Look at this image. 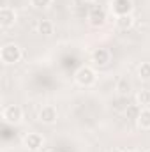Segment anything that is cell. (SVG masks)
I'll return each instance as SVG.
<instances>
[{
  "instance_id": "obj_1",
  "label": "cell",
  "mask_w": 150,
  "mask_h": 152,
  "mask_svg": "<svg viewBox=\"0 0 150 152\" xmlns=\"http://www.w3.org/2000/svg\"><path fill=\"white\" fill-rule=\"evenodd\" d=\"M21 55H23L21 48L14 42H9V44L2 46V50H0V58L4 64H16L21 60Z\"/></svg>"
},
{
  "instance_id": "obj_2",
  "label": "cell",
  "mask_w": 150,
  "mask_h": 152,
  "mask_svg": "<svg viewBox=\"0 0 150 152\" xmlns=\"http://www.w3.org/2000/svg\"><path fill=\"white\" fill-rule=\"evenodd\" d=\"M74 78L81 87H90V85L95 83V71H94L92 67H88V66H81V67L76 71Z\"/></svg>"
},
{
  "instance_id": "obj_3",
  "label": "cell",
  "mask_w": 150,
  "mask_h": 152,
  "mask_svg": "<svg viewBox=\"0 0 150 152\" xmlns=\"http://www.w3.org/2000/svg\"><path fill=\"white\" fill-rule=\"evenodd\" d=\"M2 118L9 124H20L23 118V110L18 104H9L2 110Z\"/></svg>"
},
{
  "instance_id": "obj_4",
  "label": "cell",
  "mask_w": 150,
  "mask_h": 152,
  "mask_svg": "<svg viewBox=\"0 0 150 152\" xmlns=\"http://www.w3.org/2000/svg\"><path fill=\"white\" fill-rule=\"evenodd\" d=\"M88 23L92 27H103L106 23V11L99 5H94L88 12Z\"/></svg>"
},
{
  "instance_id": "obj_5",
  "label": "cell",
  "mask_w": 150,
  "mask_h": 152,
  "mask_svg": "<svg viewBox=\"0 0 150 152\" xmlns=\"http://www.w3.org/2000/svg\"><path fill=\"white\" fill-rule=\"evenodd\" d=\"M57 118H58V112H57V108H55L53 104H46V106L41 108V112H39V120H41L42 124H55Z\"/></svg>"
},
{
  "instance_id": "obj_6",
  "label": "cell",
  "mask_w": 150,
  "mask_h": 152,
  "mask_svg": "<svg viewBox=\"0 0 150 152\" xmlns=\"http://www.w3.org/2000/svg\"><path fill=\"white\" fill-rule=\"evenodd\" d=\"M111 11H113L115 16L131 14V11H133V2H131V0H113L111 2Z\"/></svg>"
},
{
  "instance_id": "obj_7",
  "label": "cell",
  "mask_w": 150,
  "mask_h": 152,
  "mask_svg": "<svg viewBox=\"0 0 150 152\" xmlns=\"http://www.w3.org/2000/svg\"><path fill=\"white\" fill-rule=\"evenodd\" d=\"M110 58H111V53H110V50H106V48H97V50L92 53V62H94L97 67L108 66Z\"/></svg>"
},
{
  "instance_id": "obj_8",
  "label": "cell",
  "mask_w": 150,
  "mask_h": 152,
  "mask_svg": "<svg viewBox=\"0 0 150 152\" xmlns=\"http://www.w3.org/2000/svg\"><path fill=\"white\" fill-rule=\"evenodd\" d=\"M14 21H16V12H14V9H11V7H2V9H0V25H2V28L12 27Z\"/></svg>"
},
{
  "instance_id": "obj_9",
  "label": "cell",
  "mask_w": 150,
  "mask_h": 152,
  "mask_svg": "<svg viewBox=\"0 0 150 152\" xmlns=\"http://www.w3.org/2000/svg\"><path fill=\"white\" fill-rule=\"evenodd\" d=\"M23 143H25V147H27L28 151L37 152L39 149L42 147V136L37 134V133H30V134H27V136H25Z\"/></svg>"
},
{
  "instance_id": "obj_10",
  "label": "cell",
  "mask_w": 150,
  "mask_h": 152,
  "mask_svg": "<svg viewBox=\"0 0 150 152\" xmlns=\"http://www.w3.org/2000/svg\"><path fill=\"white\" fill-rule=\"evenodd\" d=\"M115 23H117V27H118L120 30H127V28H131V27L134 25V18H133V14L117 16V18H115Z\"/></svg>"
},
{
  "instance_id": "obj_11",
  "label": "cell",
  "mask_w": 150,
  "mask_h": 152,
  "mask_svg": "<svg viewBox=\"0 0 150 152\" xmlns=\"http://www.w3.org/2000/svg\"><path fill=\"white\" fill-rule=\"evenodd\" d=\"M136 122H138L140 129H150V110L149 108H141V113H140Z\"/></svg>"
},
{
  "instance_id": "obj_12",
  "label": "cell",
  "mask_w": 150,
  "mask_h": 152,
  "mask_svg": "<svg viewBox=\"0 0 150 152\" xmlns=\"http://www.w3.org/2000/svg\"><path fill=\"white\" fill-rule=\"evenodd\" d=\"M117 92H118L122 97L129 96V94H131V81H129L127 78H120L118 83H117Z\"/></svg>"
},
{
  "instance_id": "obj_13",
  "label": "cell",
  "mask_w": 150,
  "mask_h": 152,
  "mask_svg": "<svg viewBox=\"0 0 150 152\" xmlns=\"http://www.w3.org/2000/svg\"><path fill=\"white\" fill-rule=\"evenodd\" d=\"M136 104H140L141 108H145V106L150 104V90L149 88H141L136 94Z\"/></svg>"
},
{
  "instance_id": "obj_14",
  "label": "cell",
  "mask_w": 150,
  "mask_h": 152,
  "mask_svg": "<svg viewBox=\"0 0 150 152\" xmlns=\"http://www.w3.org/2000/svg\"><path fill=\"white\" fill-rule=\"evenodd\" d=\"M37 32L41 34V36H51L53 34V23L50 21V20H41L37 25Z\"/></svg>"
},
{
  "instance_id": "obj_15",
  "label": "cell",
  "mask_w": 150,
  "mask_h": 152,
  "mask_svg": "<svg viewBox=\"0 0 150 152\" xmlns=\"http://www.w3.org/2000/svg\"><path fill=\"white\" fill-rule=\"evenodd\" d=\"M141 113V106L140 104H129L127 108H125V117L129 118V120H138V117Z\"/></svg>"
},
{
  "instance_id": "obj_16",
  "label": "cell",
  "mask_w": 150,
  "mask_h": 152,
  "mask_svg": "<svg viewBox=\"0 0 150 152\" xmlns=\"http://www.w3.org/2000/svg\"><path fill=\"white\" fill-rule=\"evenodd\" d=\"M138 76L141 80H150V62H143L138 67Z\"/></svg>"
},
{
  "instance_id": "obj_17",
  "label": "cell",
  "mask_w": 150,
  "mask_h": 152,
  "mask_svg": "<svg viewBox=\"0 0 150 152\" xmlns=\"http://www.w3.org/2000/svg\"><path fill=\"white\" fill-rule=\"evenodd\" d=\"M30 2H32V5L37 7V9H48L53 0H30Z\"/></svg>"
},
{
  "instance_id": "obj_18",
  "label": "cell",
  "mask_w": 150,
  "mask_h": 152,
  "mask_svg": "<svg viewBox=\"0 0 150 152\" xmlns=\"http://www.w3.org/2000/svg\"><path fill=\"white\" fill-rule=\"evenodd\" d=\"M108 152H122V151H120V149H110Z\"/></svg>"
},
{
  "instance_id": "obj_19",
  "label": "cell",
  "mask_w": 150,
  "mask_h": 152,
  "mask_svg": "<svg viewBox=\"0 0 150 152\" xmlns=\"http://www.w3.org/2000/svg\"><path fill=\"white\" fill-rule=\"evenodd\" d=\"M46 152H57V151L55 149H50V151H46Z\"/></svg>"
},
{
  "instance_id": "obj_20",
  "label": "cell",
  "mask_w": 150,
  "mask_h": 152,
  "mask_svg": "<svg viewBox=\"0 0 150 152\" xmlns=\"http://www.w3.org/2000/svg\"><path fill=\"white\" fill-rule=\"evenodd\" d=\"M85 2H95V0H85Z\"/></svg>"
},
{
  "instance_id": "obj_21",
  "label": "cell",
  "mask_w": 150,
  "mask_h": 152,
  "mask_svg": "<svg viewBox=\"0 0 150 152\" xmlns=\"http://www.w3.org/2000/svg\"><path fill=\"white\" fill-rule=\"evenodd\" d=\"M145 152H150V149H147V151H145Z\"/></svg>"
},
{
  "instance_id": "obj_22",
  "label": "cell",
  "mask_w": 150,
  "mask_h": 152,
  "mask_svg": "<svg viewBox=\"0 0 150 152\" xmlns=\"http://www.w3.org/2000/svg\"><path fill=\"white\" fill-rule=\"evenodd\" d=\"M127 152H136V151H127Z\"/></svg>"
}]
</instances>
